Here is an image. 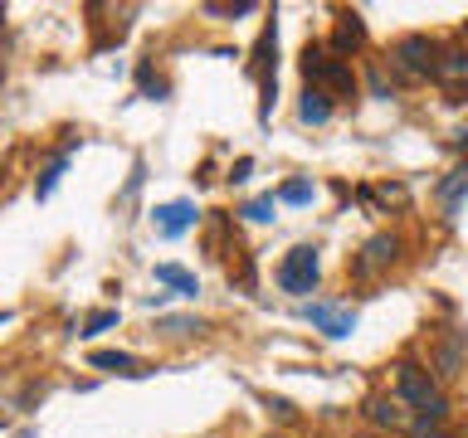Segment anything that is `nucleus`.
<instances>
[{
    "label": "nucleus",
    "instance_id": "obj_16",
    "mask_svg": "<svg viewBox=\"0 0 468 438\" xmlns=\"http://www.w3.org/2000/svg\"><path fill=\"white\" fill-rule=\"evenodd\" d=\"M64 166H69V156H58L54 166H49V171L39 175V185H35V195H39V200H49V190L58 185V175H64Z\"/></svg>",
    "mask_w": 468,
    "mask_h": 438
},
{
    "label": "nucleus",
    "instance_id": "obj_10",
    "mask_svg": "<svg viewBox=\"0 0 468 438\" xmlns=\"http://www.w3.org/2000/svg\"><path fill=\"white\" fill-rule=\"evenodd\" d=\"M152 219H156V229L166 234V239H176V234H186L190 224H196V204H186V200H171V204H161V210H156Z\"/></svg>",
    "mask_w": 468,
    "mask_h": 438
},
{
    "label": "nucleus",
    "instance_id": "obj_5",
    "mask_svg": "<svg viewBox=\"0 0 468 438\" xmlns=\"http://www.w3.org/2000/svg\"><path fill=\"white\" fill-rule=\"evenodd\" d=\"M430 370L434 380H459L468 370V341L459 331H439V341H434V356H430Z\"/></svg>",
    "mask_w": 468,
    "mask_h": 438
},
{
    "label": "nucleus",
    "instance_id": "obj_13",
    "mask_svg": "<svg viewBox=\"0 0 468 438\" xmlns=\"http://www.w3.org/2000/svg\"><path fill=\"white\" fill-rule=\"evenodd\" d=\"M98 365V370H117V375H142V360L137 356H127V350H93L88 356Z\"/></svg>",
    "mask_w": 468,
    "mask_h": 438
},
{
    "label": "nucleus",
    "instance_id": "obj_12",
    "mask_svg": "<svg viewBox=\"0 0 468 438\" xmlns=\"http://www.w3.org/2000/svg\"><path fill=\"white\" fill-rule=\"evenodd\" d=\"M332 44H336V54H351V49H361V44H366V25H361V15H342V25H336Z\"/></svg>",
    "mask_w": 468,
    "mask_h": 438
},
{
    "label": "nucleus",
    "instance_id": "obj_8",
    "mask_svg": "<svg viewBox=\"0 0 468 438\" xmlns=\"http://www.w3.org/2000/svg\"><path fill=\"white\" fill-rule=\"evenodd\" d=\"M366 419H371L376 429H410V404L400 394H371V400H366Z\"/></svg>",
    "mask_w": 468,
    "mask_h": 438
},
{
    "label": "nucleus",
    "instance_id": "obj_2",
    "mask_svg": "<svg viewBox=\"0 0 468 438\" xmlns=\"http://www.w3.org/2000/svg\"><path fill=\"white\" fill-rule=\"evenodd\" d=\"M303 78L307 88H322L332 98H356V73L342 54H327L322 44H307L303 49Z\"/></svg>",
    "mask_w": 468,
    "mask_h": 438
},
{
    "label": "nucleus",
    "instance_id": "obj_17",
    "mask_svg": "<svg viewBox=\"0 0 468 438\" xmlns=\"http://www.w3.org/2000/svg\"><path fill=\"white\" fill-rule=\"evenodd\" d=\"M273 204H278L273 195H259V200H249V204H244V214L254 219V224H269V219H273Z\"/></svg>",
    "mask_w": 468,
    "mask_h": 438
},
{
    "label": "nucleus",
    "instance_id": "obj_11",
    "mask_svg": "<svg viewBox=\"0 0 468 438\" xmlns=\"http://www.w3.org/2000/svg\"><path fill=\"white\" fill-rule=\"evenodd\" d=\"M298 117L307 127H322L332 117V93H322V88H307V93L298 98Z\"/></svg>",
    "mask_w": 468,
    "mask_h": 438
},
{
    "label": "nucleus",
    "instance_id": "obj_19",
    "mask_svg": "<svg viewBox=\"0 0 468 438\" xmlns=\"http://www.w3.org/2000/svg\"><path fill=\"white\" fill-rule=\"evenodd\" d=\"M108 327H117V312H93L83 321V336H93V331H108Z\"/></svg>",
    "mask_w": 468,
    "mask_h": 438
},
{
    "label": "nucleus",
    "instance_id": "obj_22",
    "mask_svg": "<svg viewBox=\"0 0 468 438\" xmlns=\"http://www.w3.org/2000/svg\"><path fill=\"white\" fill-rule=\"evenodd\" d=\"M205 15H254V0H239V5H205Z\"/></svg>",
    "mask_w": 468,
    "mask_h": 438
},
{
    "label": "nucleus",
    "instance_id": "obj_4",
    "mask_svg": "<svg viewBox=\"0 0 468 438\" xmlns=\"http://www.w3.org/2000/svg\"><path fill=\"white\" fill-rule=\"evenodd\" d=\"M317 277H322V263H317V248L313 244L288 248L283 263H278V287L292 292V297H307V292L317 287Z\"/></svg>",
    "mask_w": 468,
    "mask_h": 438
},
{
    "label": "nucleus",
    "instance_id": "obj_23",
    "mask_svg": "<svg viewBox=\"0 0 468 438\" xmlns=\"http://www.w3.org/2000/svg\"><path fill=\"white\" fill-rule=\"evenodd\" d=\"M269 438H283V433H269Z\"/></svg>",
    "mask_w": 468,
    "mask_h": 438
},
{
    "label": "nucleus",
    "instance_id": "obj_18",
    "mask_svg": "<svg viewBox=\"0 0 468 438\" xmlns=\"http://www.w3.org/2000/svg\"><path fill=\"white\" fill-rule=\"evenodd\" d=\"M278 200H283V204H307V200H313V185H307V181H288L283 190H278Z\"/></svg>",
    "mask_w": 468,
    "mask_h": 438
},
{
    "label": "nucleus",
    "instance_id": "obj_14",
    "mask_svg": "<svg viewBox=\"0 0 468 438\" xmlns=\"http://www.w3.org/2000/svg\"><path fill=\"white\" fill-rule=\"evenodd\" d=\"M156 283H166V287H176V292H181V297H196V292H200V283H196V273L176 268V263H156Z\"/></svg>",
    "mask_w": 468,
    "mask_h": 438
},
{
    "label": "nucleus",
    "instance_id": "obj_6",
    "mask_svg": "<svg viewBox=\"0 0 468 438\" xmlns=\"http://www.w3.org/2000/svg\"><path fill=\"white\" fill-rule=\"evenodd\" d=\"M395 258H400V239H395V234H371V239L361 244L356 263H351V273H356V277H376L380 268H390Z\"/></svg>",
    "mask_w": 468,
    "mask_h": 438
},
{
    "label": "nucleus",
    "instance_id": "obj_1",
    "mask_svg": "<svg viewBox=\"0 0 468 438\" xmlns=\"http://www.w3.org/2000/svg\"><path fill=\"white\" fill-rule=\"evenodd\" d=\"M395 394L410 404V414L415 419H430V423H444V414H449V400H444V390H439V380L424 370V365H415V360H400L395 365Z\"/></svg>",
    "mask_w": 468,
    "mask_h": 438
},
{
    "label": "nucleus",
    "instance_id": "obj_21",
    "mask_svg": "<svg viewBox=\"0 0 468 438\" xmlns=\"http://www.w3.org/2000/svg\"><path fill=\"white\" fill-rule=\"evenodd\" d=\"M161 327H166V331H176V336H186V331H205L200 321H190V317H166Z\"/></svg>",
    "mask_w": 468,
    "mask_h": 438
},
{
    "label": "nucleus",
    "instance_id": "obj_20",
    "mask_svg": "<svg viewBox=\"0 0 468 438\" xmlns=\"http://www.w3.org/2000/svg\"><path fill=\"white\" fill-rule=\"evenodd\" d=\"M410 438H449V433L439 429V423H430V419H415L410 423Z\"/></svg>",
    "mask_w": 468,
    "mask_h": 438
},
{
    "label": "nucleus",
    "instance_id": "obj_24",
    "mask_svg": "<svg viewBox=\"0 0 468 438\" xmlns=\"http://www.w3.org/2000/svg\"><path fill=\"white\" fill-rule=\"evenodd\" d=\"M463 29H468V20H463Z\"/></svg>",
    "mask_w": 468,
    "mask_h": 438
},
{
    "label": "nucleus",
    "instance_id": "obj_15",
    "mask_svg": "<svg viewBox=\"0 0 468 438\" xmlns=\"http://www.w3.org/2000/svg\"><path fill=\"white\" fill-rule=\"evenodd\" d=\"M463 190H468V166H459V171H453L449 175V181L444 185H439V200H444V210L453 214V210H459V200H463Z\"/></svg>",
    "mask_w": 468,
    "mask_h": 438
},
{
    "label": "nucleus",
    "instance_id": "obj_9",
    "mask_svg": "<svg viewBox=\"0 0 468 438\" xmlns=\"http://www.w3.org/2000/svg\"><path fill=\"white\" fill-rule=\"evenodd\" d=\"M303 317L313 321L317 331H327V336H351V327H356V312H346V307H322V302H313V307H303Z\"/></svg>",
    "mask_w": 468,
    "mask_h": 438
},
{
    "label": "nucleus",
    "instance_id": "obj_7",
    "mask_svg": "<svg viewBox=\"0 0 468 438\" xmlns=\"http://www.w3.org/2000/svg\"><path fill=\"white\" fill-rule=\"evenodd\" d=\"M434 83L444 88V93H463V88H468V49H463V44H444V49H439Z\"/></svg>",
    "mask_w": 468,
    "mask_h": 438
},
{
    "label": "nucleus",
    "instance_id": "obj_3",
    "mask_svg": "<svg viewBox=\"0 0 468 438\" xmlns=\"http://www.w3.org/2000/svg\"><path fill=\"white\" fill-rule=\"evenodd\" d=\"M434 64H439V44L430 35H405V39L390 44V68L410 83L434 78Z\"/></svg>",
    "mask_w": 468,
    "mask_h": 438
}]
</instances>
